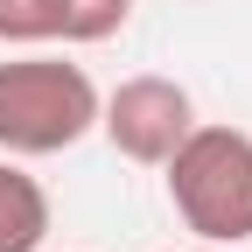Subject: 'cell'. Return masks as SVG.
I'll use <instances>...</instances> for the list:
<instances>
[{
	"label": "cell",
	"instance_id": "cell-4",
	"mask_svg": "<svg viewBox=\"0 0 252 252\" xmlns=\"http://www.w3.org/2000/svg\"><path fill=\"white\" fill-rule=\"evenodd\" d=\"M49 238V189L14 154H0V252H42Z\"/></svg>",
	"mask_w": 252,
	"mask_h": 252
},
{
	"label": "cell",
	"instance_id": "cell-3",
	"mask_svg": "<svg viewBox=\"0 0 252 252\" xmlns=\"http://www.w3.org/2000/svg\"><path fill=\"white\" fill-rule=\"evenodd\" d=\"M189 126H196V98H189V84H175L161 70L119 77L98 98V133L126 154V161H140V168H161L182 147Z\"/></svg>",
	"mask_w": 252,
	"mask_h": 252
},
{
	"label": "cell",
	"instance_id": "cell-6",
	"mask_svg": "<svg viewBox=\"0 0 252 252\" xmlns=\"http://www.w3.org/2000/svg\"><path fill=\"white\" fill-rule=\"evenodd\" d=\"M63 21V0H0V42L7 49H49Z\"/></svg>",
	"mask_w": 252,
	"mask_h": 252
},
{
	"label": "cell",
	"instance_id": "cell-1",
	"mask_svg": "<svg viewBox=\"0 0 252 252\" xmlns=\"http://www.w3.org/2000/svg\"><path fill=\"white\" fill-rule=\"evenodd\" d=\"M98 126V84L84 63H63L49 49H21L0 63V154L42 161L77 147Z\"/></svg>",
	"mask_w": 252,
	"mask_h": 252
},
{
	"label": "cell",
	"instance_id": "cell-2",
	"mask_svg": "<svg viewBox=\"0 0 252 252\" xmlns=\"http://www.w3.org/2000/svg\"><path fill=\"white\" fill-rule=\"evenodd\" d=\"M161 168H168V203L182 231H196L203 245L252 238V133L245 126L196 119Z\"/></svg>",
	"mask_w": 252,
	"mask_h": 252
},
{
	"label": "cell",
	"instance_id": "cell-5",
	"mask_svg": "<svg viewBox=\"0 0 252 252\" xmlns=\"http://www.w3.org/2000/svg\"><path fill=\"white\" fill-rule=\"evenodd\" d=\"M133 21V0H63V21H56V42H112L119 28Z\"/></svg>",
	"mask_w": 252,
	"mask_h": 252
}]
</instances>
